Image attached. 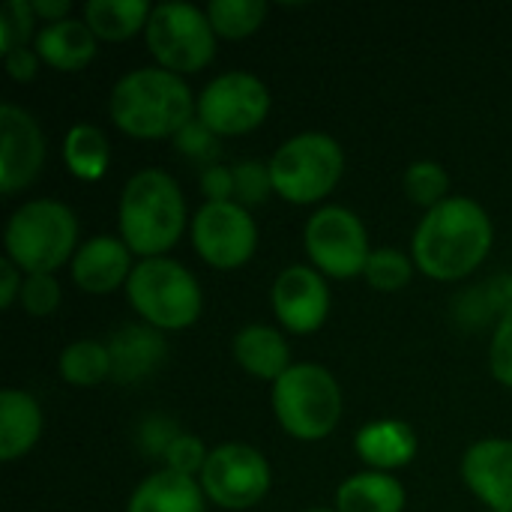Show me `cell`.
<instances>
[{"label":"cell","instance_id":"25","mask_svg":"<svg viewBox=\"0 0 512 512\" xmlns=\"http://www.w3.org/2000/svg\"><path fill=\"white\" fill-rule=\"evenodd\" d=\"M150 12L147 0H87L81 18L99 42H129L144 33Z\"/></svg>","mask_w":512,"mask_h":512},{"label":"cell","instance_id":"28","mask_svg":"<svg viewBox=\"0 0 512 512\" xmlns=\"http://www.w3.org/2000/svg\"><path fill=\"white\" fill-rule=\"evenodd\" d=\"M219 39H249L267 21L270 6L264 0H213L204 6Z\"/></svg>","mask_w":512,"mask_h":512},{"label":"cell","instance_id":"18","mask_svg":"<svg viewBox=\"0 0 512 512\" xmlns=\"http://www.w3.org/2000/svg\"><path fill=\"white\" fill-rule=\"evenodd\" d=\"M417 450H420L417 432L396 417L372 420L360 426V432L354 435V453L360 456L366 471L396 474L417 459Z\"/></svg>","mask_w":512,"mask_h":512},{"label":"cell","instance_id":"41","mask_svg":"<svg viewBox=\"0 0 512 512\" xmlns=\"http://www.w3.org/2000/svg\"><path fill=\"white\" fill-rule=\"evenodd\" d=\"M30 6H33V15H36L39 27L72 18V3L69 0H30Z\"/></svg>","mask_w":512,"mask_h":512},{"label":"cell","instance_id":"31","mask_svg":"<svg viewBox=\"0 0 512 512\" xmlns=\"http://www.w3.org/2000/svg\"><path fill=\"white\" fill-rule=\"evenodd\" d=\"M39 33V21L33 15L30 0H6L0 9V54H12L18 48L33 45Z\"/></svg>","mask_w":512,"mask_h":512},{"label":"cell","instance_id":"9","mask_svg":"<svg viewBox=\"0 0 512 512\" xmlns=\"http://www.w3.org/2000/svg\"><path fill=\"white\" fill-rule=\"evenodd\" d=\"M303 252L321 276L357 279L372 255L366 222L345 204H324L303 225Z\"/></svg>","mask_w":512,"mask_h":512},{"label":"cell","instance_id":"19","mask_svg":"<svg viewBox=\"0 0 512 512\" xmlns=\"http://www.w3.org/2000/svg\"><path fill=\"white\" fill-rule=\"evenodd\" d=\"M231 357L249 378L267 381L270 387L294 366L285 330L270 324L240 327L231 339Z\"/></svg>","mask_w":512,"mask_h":512},{"label":"cell","instance_id":"13","mask_svg":"<svg viewBox=\"0 0 512 512\" xmlns=\"http://www.w3.org/2000/svg\"><path fill=\"white\" fill-rule=\"evenodd\" d=\"M270 306L285 333L312 336L327 324L333 309L330 279L321 276L312 264H288L273 279Z\"/></svg>","mask_w":512,"mask_h":512},{"label":"cell","instance_id":"30","mask_svg":"<svg viewBox=\"0 0 512 512\" xmlns=\"http://www.w3.org/2000/svg\"><path fill=\"white\" fill-rule=\"evenodd\" d=\"M414 258L402 249H393V246H384V249H372L369 255V264L363 270V279L372 291H381V294H399L402 288L411 285L414 279Z\"/></svg>","mask_w":512,"mask_h":512},{"label":"cell","instance_id":"27","mask_svg":"<svg viewBox=\"0 0 512 512\" xmlns=\"http://www.w3.org/2000/svg\"><path fill=\"white\" fill-rule=\"evenodd\" d=\"M57 372L63 384L90 390L111 381V351L108 342L99 339H75L57 357Z\"/></svg>","mask_w":512,"mask_h":512},{"label":"cell","instance_id":"12","mask_svg":"<svg viewBox=\"0 0 512 512\" xmlns=\"http://www.w3.org/2000/svg\"><path fill=\"white\" fill-rule=\"evenodd\" d=\"M195 255L219 273L246 267L258 252V222L237 201H204L189 225Z\"/></svg>","mask_w":512,"mask_h":512},{"label":"cell","instance_id":"33","mask_svg":"<svg viewBox=\"0 0 512 512\" xmlns=\"http://www.w3.org/2000/svg\"><path fill=\"white\" fill-rule=\"evenodd\" d=\"M21 309L24 315L30 318H51L60 303H63V291H60V282L54 273H33L24 279V288H21Z\"/></svg>","mask_w":512,"mask_h":512},{"label":"cell","instance_id":"3","mask_svg":"<svg viewBox=\"0 0 512 512\" xmlns=\"http://www.w3.org/2000/svg\"><path fill=\"white\" fill-rule=\"evenodd\" d=\"M189 225V204L174 174L141 168L126 180L117 201V234L138 261L165 258Z\"/></svg>","mask_w":512,"mask_h":512},{"label":"cell","instance_id":"4","mask_svg":"<svg viewBox=\"0 0 512 512\" xmlns=\"http://www.w3.org/2000/svg\"><path fill=\"white\" fill-rule=\"evenodd\" d=\"M78 216L57 198H30L12 210L3 228V258L21 273H57L78 252Z\"/></svg>","mask_w":512,"mask_h":512},{"label":"cell","instance_id":"43","mask_svg":"<svg viewBox=\"0 0 512 512\" xmlns=\"http://www.w3.org/2000/svg\"><path fill=\"white\" fill-rule=\"evenodd\" d=\"M486 512H489V510H486Z\"/></svg>","mask_w":512,"mask_h":512},{"label":"cell","instance_id":"7","mask_svg":"<svg viewBox=\"0 0 512 512\" xmlns=\"http://www.w3.org/2000/svg\"><path fill=\"white\" fill-rule=\"evenodd\" d=\"M276 198L294 207L327 201L345 174V150L327 132H297L267 159Z\"/></svg>","mask_w":512,"mask_h":512},{"label":"cell","instance_id":"17","mask_svg":"<svg viewBox=\"0 0 512 512\" xmlns=\"http://www.w3.org/2000/svg\"><path fill=\"white\" fill-rule=\"evenodd\" d=\"M111 351V381L114 384H138L147 381L165 360H168V339L165 333L147 324H126L108 339Z\"/></svg>","mask_w":512,"mask_h":512},{"label":"cell","instance_id":"32","mask_svg":"<svg viewBox=\"0 0 512 512\" xmlns=\"http://www.w3.org/2000/svg\"><path fill=\"white\" fill-rule=\"evenodd\" d=\"M234 168V201L249 207H258L264 201H270L273 192V177H270V165L261 159H240L231 165Z\"/></svg>","mask_w":512,"mask_h":512},{"label":"cell","instance_id":"34","mask_svg":"<svg viewBox=\"0 0 512 512\" xmlns=\"http://www.w3.org/2000/svg\"><path fill=\"white\" fill-rule=\"evenodd\" d=\"M207 456H210V447L198 438V435H189V432H180L171 447L165 450L162 456V468L165 471H174L180 477H201L204 465H207Z\"/></svg>","mask_w":512,"mask_h":512},{"label":"cell","instance_id":"5","mask_svg":"<svg viewBox=\"0 0 512 512\" xmlns=\"http://www.w3.org/2000/svg\"><path fill=\"white\" fill-rule=\"evenodd\" d=\"M270 405L279 429L303 444L327 441L342 423L345 396L336 375L321 363H294L273 387Z\"/></svg>","mask_w":512,"mask_h":512},{"label":"cell","instance_id":"14","mask_svg":"<svg viewBox=\"0 0 512 512\" xmlns=\"http://www.w3.org/2000/svg\"><path fill=\"white\" fill-rule=\"evenodd\" d=\"M48 141L39 120L15 105H0V192L6 198L24 192L45 168Z\"/></svg>","mask_w":512,"mask_h":512},{"label":"cell","instance_id":"39","mask_svg":"<svg viewBox=\"0 0 512 512\" xmlns=\"http://www.w3.org/2000/svg\"><path fill=\"white\" fill-rule=\"evenodd\" d=\"M42 66H45V63L39 60V54H36L33 45L18 48V51H12V54H3V69H6V75H9L12 81H18V84L36 81V75H39Z\"/></svg>","mask_w":512,"mask_h":512},{"label":"cell","instance_id":"26","mask_svg":"<svg viewBox=\"0 0 512 512\" xmlns=\"http://www.w3.org/2000/svg\"><path fill=\"white\" fill-rule=\"evenodd\" d=\"M512 309V276H492L468 291H462L453 300V318L465 327H486V324H498Z\"/></svg>","mask_w":512,"mask_h":512},{"label":"cell","instance_id":"23","mask_svg":"<svg viewBox=\"0 0 512 512\" xmlns=\"http://www.w3.org/2000/svg\"><path fill=\"white\" fill-rule=\"evenodd\" d=\"M408 489L396 474L357 471L336 486V512H405Z\"/></svg>","mask_w":512,"mask_h":512},{"label":"cell","instance_id":"38","mask_svg":"<svg viewBox=\"0 0 512 512\" xmlns=\"http://www.w3.org/2000/svg\"><path fill=\"white\" fill-rule=\"evenodd\" d=\"M201 192L207 201H234V168L231 165H204Z\"/></svg>","mask_w":512,"mask_h":512},{"label":"cell","instance_id":"15","mask_svg":"<svg viewBox=\"0 0 512 512\" xmlns=\"http://www.w3.org/2000/svg\"><path fill=\"white\" fill-rule=\"evenodd\" d=\"M135 255L120 240V234H96L81 240L69 273L81 294L90 297H108L114 291H126V282L135 270Z\"/></svg>","mask_w":512,"mask_h":512},{"label":"cell","instance_id":"40","mask_svg":"<svg viewBox=\"0 0 512 512\" xmlns=\"http://www.w3.org/2000/svg\"><path fill=\"white\" fill-rule=\"evenodd\" d=\"M27 273H21L9 258L0 261V309H12L21 300V288H24Z\"/></svg>","mask_w":512,"mask_h":512},{"label":"cell","instance_id":"20","mask_svg":"<svg viewBox=\"0 0 512 512\" xmlns=\"http://www.w3.org/2000/svg\"><path fill=\"white\" fill-rule=\"evenodd\" d=\"M33 48L39 60L54 72H81L96 60L99 39L84 24V18L72 15L57 24H42L33 39Z\"/></svg>","mask_w":512,"mask_h":512},{"label":"cell","instance_id":"11","mask_svg":"<svg viewBox=\"0 0 512 512\" xmlns=\"http://www.w3.org/2000/svg\"><path fill=\"white\" fill-rule=\"evenodd\" d=\"M207 501L225 512L258 507L273 489V468L267 456L243 441H228L210 450L198 477Z\"/></svg>","mask_w":512,"mask_h":512},{"label":"cell","instance_id":"6","mask_svg":"<svg viewBox=\"0 0 512 512\" xmlns=\"http://www.w3.org/2000/svg\"><path fill=\"white\" fill-rule=\"evenodd\" d=\"M126 300L141 324L159 333H180L198 324L204 291L198 276L177 258H144L126 282Z\"/></svg>","mask_w":512,"mask_h":512},{"label":"cell","instance_id":"1","mask_svg":"<svg viewBox=\"0 0 512 512\" xmlns=\"http://www.w3.org/2000/svg\"><path fill=\"white\" fill-rule=\"evenodd\" d=\"M495 246L489 210L465 195L423 213L411 237L414 267L435 282H462L474 276Z\"/></svg>","mask_w":512,"mask_h":512},{"label":"cell","instance_id":"29","mask_svg":"<svg viewBox=\"0 0 512 512\" xmlns=\"http://www.w3.org/2000/svg\"><path fill=\"white\" fill-rule=\"evenodd\" d=\"M450 186H453L450 171L435 159H417L402 174V189H405L408 201L423 210H432V207L444 204L447 198H453Z\"/></svg>","mask_w":512,"mask_h":512},{"label":"cell","instance_id":"22","mask_svg":"<svg viewBox=\"0 0 512 512\" xmlns=\"http://www.w3.org/2000/svg\"><path fill=\"white\" fill-rule=\"evenodd\" d=\"M207 504L210 501L195 477L159 468L132 489L126 512H207Z\"/></svg>","mask_w":512,"mask_h":512},{"label":"cell","instance_id":"24","mask_svg":"<svg viewBox=\"0 0 512 512\" xmlns=\"http://www.w3.org/2000/svg\"><path fill=\"white\" fill-rule=\"evenodd\" d=\"M60 156L75 180L96 183L111 168V141L96 123H75L63 135Z\"/></svg>","mask_w":512,"mask_h":512},{"label":"cell","instance_id":"10","mask_svg":"<svg viewBox=\"0 0 512 512\" xmlns=\"http://www.w3.org/2000/svg\"><path fill=\"white\" fill-rule=\"evenodd\" d=\"M273 96L264 78L249 69H228L204 84L195 117L219 138H240L261 129L270 117Z\"/></svg>","mask_w":512,"mask_h":512},{"label":"cell","instance_id":"42","mask_svg":"<svg viewBox=\"0 0 512 512\" xmlns=\"http://www.w3.org/2000/svg\"><path fill=\"white\" fill-rule=\"evenodd\" d=\"M303 512H336L333 507H312V510H303Z\"/></svg>","mask_w":512,"mask_h":512},{"label":"cell","instance_id":"35","mask_svg":"<svg viewBox=\"0 0 512 512\" xmlns=\"http://www.w3.org/2000/svg\"><path fill=\"white\" fill-rule=\"evenodd\" d=\"M174 147H177V153L186 156V159L216 165V156H219V135H213V132L195 117L192 123H186V126L174 135Z\"/></svg>","mask_w":512,"mask_h":512},{"label":"cell","instance_id":"8","mask_svg":"<svg viewBox=\"0 0 512 512\" xmlns=\"http://www.w3.org/2000/svg\"><path fill=\"white\" fill-rule=\"evenodd\" d=\"M144 42L156 66L186 78L213 63L219 36L207 9L192 3H156L144 27Z\"/></svg>","mask_w":512,"mask_h":512},{"label":"cell","instance_id":"21","mask_svg":"<svg viewBox=\"0 0 512 512\" xmlns=\"http://www.w3.org/2000/svg\"><path fill=\"white\" fill-rule=\"evenodd\" d=\"M45 414L33 393L6 387L0 393V462L12 465L24 459L42 438Z\"/></svg>","mask_w":512,"mask_h":512},{"label":"cell","instance_id":"36","mask_svg":"<svg viewBox=\"0 0 512 512\" xmlns=\"http://www.w3.org/2000/svg\"><path fill=\"white\" fill-rule=\"evenodd\" d=\"M489 372L498 384L512 390V309L495 324L489 342Z\"/></svg>","mask_w":512,"mask_h":512},{"label":"cell","instance_id":"16","mask_svg":"<svg viewBox=\"0 0 512 512\" xmlns=\"http://www.w3.org/2000/svg\"><path fill=\"white\" fill-rule=\"evenodd\" d=\"M468 492L489 512H512V438L471 444L459 465Z\"/></svg>","mask_w":512,"mask_h":512},{"label":"cell","instance_id":"37","mask_svg":"<svg viewBox=\"0 0 512 512\" xmlns=\"http://www.w3.org/2000/svg\"><path fill=\"white\" fill-rule=\"evenodd\" d=\"M177 435H180V429H177L174 420H168V417H162V414H153V417H144V420H141V426H138V432H135V441H138V447H141L147 456L162 459L165 450L171 447V441H174Z\"/></svg>","mask_w":512,"mask_h":512},{"label":"cell","instance_id":"2","mask_svg":"<svg viewBox=\"0 0 512 512\" xmlns=\"http://www.w3.org/2000/svg\"><path fill=\"white\" fill-rule=\"evenodd\" d=\"M198 93L183 75L162 66H138L120 75L108 93L111 123L138 141H165L195 120Z\"/></svg>","mask_w":512,"mask_h":512}]
</instances>
